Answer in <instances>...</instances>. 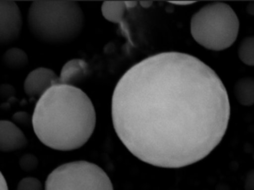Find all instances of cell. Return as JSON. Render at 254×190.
<instances>
[{"mask_svg": "<svg viewBox=\"0 0 254 190\" xmlns=\"http://www.w3.org/2000/svg\"><path fill=\"white\" fill-rule=\"evenodd\" d=\"M230 101L216 72L188 54L166 52L135 63L113 91V126L127 150L155 167L205 159L223 140Z\"/></svg>", "mask_w": 254, "mask_h": 190, "instance_id": "obj_1", "label": "cell"}, {"mask_svg": "<svg viewBox=\"0 0 254 190\" xmlns=\"http://www.w3.org/2000/svg\"><path fill=\"white\" fill-rule=\"evenodd\" d=\"M32 126L43 145L54 150L72 151L90 140L96 126V112L81 89L56 84L38 100Z\"/></svg>", "mask_w": 254, "mask_h": 190, "instance_id": "obj_2", "label": "cell"}, {"mask_svg": "<svg viewBox=\"0 0 254 190\" xmlns=\"http://www.w3.org/2000/svg\"><path fill=\"white\" fill-rule=\"evenodd\" d=\"M85 22L83 9L75 1H34L27 14L31 34L51 45L74 41L82 33Z\"/></svg>", "mask_w": 254, "mask_h": 190, "instance_id": "obj_3", "label": "cell"}, {"mask_svg": "<svg viewBox=\"0 0 254 190\" xmlns=\"http://www.w3.org/2000/svg\"><path fill=\"white\" fill-rule=\"evenodd\" d=\"M190 30L199 45L209 51L221 52L236 42L239 20L228 4L209 3L192 16Z\"/></svg>", "mask_w": 254, "mask_h": 190, "instance_id": "obj_4", "label": "cell"}, {"mask_svg": "<svg viewBox=\"0 0 254 190\" xmlns=\"http://www.w3.org/2000/svg\"><path fill=\"white\" fill-rule=\"evenodd\" d=\"M45 190H114V187L97 164L78 160L53 170L46 180Z\"/></svg>", "mask_w": 254, "mask_h": 190, "instance_id": "obj_5", "label": "cell"}, {"mask_svg": "<svg viewBox=\"0 0 254 190\" xmlns=\"http://www.w3.org/2000/svg\"><path fill=\"white\" fill-rule=\"evenodd\" d=\"M23 28V17L18 5L13 1L0 2V42L8 45L15 42Z\"/></svg>", "mask_w": 254, "mask_h": 190, "instance_id": "obj_6", "label": "cell"}, {"mask_svg": "<svg viewBox=\"0 0 254 190\" xmlns=\"http://www.w3.org/2000/svg\"><path fill=\"white\" fill-rule=\"evenodd\" d=\"M56 84H60V78L53 70L46 67H38L31 71L26 76L23 89L27 96L40 98L46 91Z\"/></svg>", "mask_w": 254, "mask_h": 190, "instance_id": "obj_7", "label": "cell"}, {"mask_svg": "<svg viewBox=\"0 0 254 190\" xmlns=\"http://www.w3.org/2000/svg\"><path fill=\"white\" fill-rule=\"evenodd\" d=\"M27 138L16 124L8 121L0 122V149L3 153L12 152L26 147Z\"/></svg>", "mask_w": 254, "mask_h": 190, "instance_id": "obj_8", "label": "cell"}, {"mask_svg": "<svg viewBox=\"0 0 254 190\" xmlns=\"http://www.w3.org/2000/svg\"><path fill=\"white\" fill-rule=\"evenodd\" d=\"M128 9L126 1H105L102 5V13L105 19L109 22L118 23L120 25L122 34L125 38L133 45L128 25L125 20V13Z\"/></svg>", "mask_w": 254, "mask_h": 190, "instance_id": "obj_9", "label": "cell"}, {"mask_svg": "<svg viewBox=\"0 0 254 190\" xmlns=\"http://www.w3.org/2000/svg\"><path fill=\"white\" fill-rule=\"evenodd\" d=\"M90 75V65L82 59H72L68 61L61 71L60 84L75 86L82 82Z\"/></svg>", "mask_w": 254, "mask_h": 190, "instance_id": "obj_10", "label": "cell"}, {"mask_svg": "<svg viewBox=\"0 0 254 190\" xmlns=\"http://www.w3.org/2000/svg\"><path fill=\"white\" fill-rule=\"evenodd\" d=\"M234 94L237 101L243 107L254 105V77L243 76L234 85Z\"/></svg>", "mask_w": 254, "mask_h": 190, "instance_id": "obj_11", "label": "cell"}, {"mask_svg": "<svg viewBox=\"0 0 254 190\" xmlns=\"http://www.w3.org/2000/svg\"><path fill=\"white\" fill-rule=\"evenodd\" d=\"M2 62L6 67L12 70L23 69L28 64V56L19 48L8 49L3 54Z\"/></svg>", "mask_w": 254, "mask_h": 190, "instance_id": "obj_12", "label": "cell"}, {"mask_svg": "<svg viewBox=\"0 0 254 190\" xmlns=\"http://www.w3.org/2000/svg\"><path fill=\"white\" fill-rule=\"evenodd\" d=\"M239 59L249 66H254V36L243 38L238 50Z\"/></svg>", "mask_w": 254, "mask_h": 190, "instance_id": "obj_13", "label": "cell"}, {"mask_svg": "<svg viewBox=\"0 0 254 190\" xmlns=\"http://www.w3.org/2000/svg\"><path fill=\"white\" fill-rule=\"evenodd\" d=\"M20 168L24 172H32L38 166V159L33 154H25L19 160Z\"/></svg>", "mask_w": 254, "mask_h": 190, "instance_id": "obj_14", "label": "cell"}, {"mask_svg": "<svg viewBox=\"0 0 254 190\" xmlns=\"http://www.w3.org/2000/svg\"><path fill=\"white\" fill-rule=\"evenodd\" d=\"M17 190H43L41 182L35 177H25L17 187Z\"/></svg>", "mask_w": 254, "mask_h": 190, "instance_id": "obj_15", "label": "cell"}, {"mask_svg": "<svg viewBox=\"0 0 254 190\" xmlns=\"http://www.w3.org/2000/svg\"><path fill=\"white\" fill-rule=\"evenodd\" d=\"M12 121L16 122L17 124L23 125V126H28L32 123V119H31L30 115L23 111L17 112L12 116Z\"/></svg>", "mask_w": 254, "mask_h": 190, "instance_id": "obj_16", "label": "cell"}, {"mask_svg": "<svg viewBox=\"0 0 254 190\" xmlns=\"http://www.w3.org/2000/svg\"><path fill=\"white\" fill-rule=\"evenodd\" d=\"M1 96L4 99H9L11 97L14 96L15 94V89L13 86L9 85V84H3L1 86V91H0Z\"/></svg>", "mask_w": 254, "mask_h": 190, "instance_id": "obj_17", "label": "cell"}, {"mask_svg": "<svg viewBox=\"0 0 254 190\" xmlns=\"http://www.w3.org/2000/svg\"><path fill=\"white\" fill-rule=\"evenodd\" d=\"M245 190H254V169L251 170L246 176Z\"/></svg>", "mask_w": 254, "mask_h": 190, "instance_id": "obj_18", "label": "cell"}, {"mask_svg": "<svg viewBox=\"0 0 254 190\" xmlns=\"http://www.w3.org/2000/svg\"><path fill=\"white\" fill-rule=\"evenodd\" d=\"M171 4L173 5H179V6H187L195 3L194 1H169Z\"/></svg>", "mask_w": 254, "mask_h": 190, "instance_id": "obj_19", "label": "cell"}, {"mask_svg": "<svg viewBox=\"0 0 254 190\" xmlns=\"http://www.w3.org/2000/svg\"><path fill=\"white\" fill-rule=\"evenodd\" d=\"M247 12L251 15L254 16V2H251L247 6Z\"/></svg>", "mask_w": 254, "mask_h": 190, "instance_id": "obj_20", "label": "cell"}, {"mask_svg": "<svg viewBox=\"0 0 254 190\" xmlns=\"http://www.w3.org/2000/svg\"><path fill=\"white\" fill-rule=\"evenodd\" d=\"M0 178H1V190H8L7 183H6V180H5V178H4V175L1 174Z\"/></svg>", "mask_w": 254, "mask_h": 190, "instance_id": "obj_21", "label": "cell"}, {"mask_svg": "<svg viewBox=\"0 0 254 190\" xmlns=\"http://www.w3.org/2000/svg\"><path fill=\"white\" fill-rule=\"evenodd\" d=\"M140 4H141L142 8H150L152 6V4H153V1H141Z\"/></svg>", "mask_w": 254, "mask_h": 190, "instance_id": "obj_22", "label": "cell"}, {"mask_svg": "<svg viewBox=\"0 0 254 190\" xmlns=\"http://www.w3.org/2000/svg\"><path fill=\"white\" fill-rule=\"evenodd\" d=\"M138 2L137 1H126V5L127 8H133L137 6Z\"/></svg>", "mask_w": 254, "mask_h": 190, "instance_id": "obj_23", "label": "cell"}]
</instances>
